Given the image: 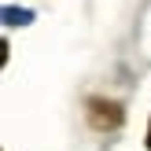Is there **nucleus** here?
<instances>
[{
    "label": "nucleus",
    "mask_w": 151,
    "mask_h": 151,
    "mask_svg": "<svg viewBox=\"0 0 151 151\" xmlns=\"http://www.w3.org/2000/svg\"><path fill=\"white\" fill-rule=\"evenodd\" d=\"M144 144H147V151H151V125H147V140H144Z\"/></svg>",
    "instance_id": "f03ea898"
},
{
    "label": "nucleus",
    "mask_w": 151,
    "mask_h": 151,
    "mask_svg": "<svg viewBox=\"0 0 151 151\" xmlns=\"http://www.w3.org/2000/svg\"><path fill=\"white\" fill-rule=\"evenodd\" d=\"M85 118H88V125H92V129L111 133V129H118V125L125 122V111H122V103H118V100L92 96V100L85 103Z\"/></svg>",
    "instance_id": "f257e3e1"
}]
</instances>
